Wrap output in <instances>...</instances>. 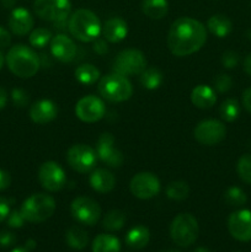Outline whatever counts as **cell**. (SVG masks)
I'll use <instances>...</instances> for the list:
<instances>
[{
	"mask_svg": "<svg viewBox=\"0 0 251 252\" xmlns=\"http://www.w3.org/2000/svg\"><path fill=\"white\" fill-rule=\"evenodd\" d=\"M207 41L206 27L191 17H180L172 22L167 33V46L176 57L198 52Z\"/></svg>",
	"mask_w": 251,
	"mask_h": 252,
	"instance_id": "cell-1",
	"label": "cell"
},
{
	"mask_svg": "<svg viewBox=\"0 0 251 252\" xmlns=\"http://www.w3.org/2000/svg\"><path fill=\"white\" fill-rule=\"evenodd\" d=\"M6 64L14 75L21 79H29L38 71L41 61L30 47L16 44L7 52Z\"/></svg>",
	"mask_w": 251,
	"mask_h": 252,
	"instance_id": "cell-2",
	"label": "cell"
},
{
	"mask_svg": "<svg viewBox=\"0 0 251 252\" xmlns=\"http://www.w3.org/2000/svg\"><path fill=\"white\" fill-rule=\"evenodd\" d=\"M98 17L91 10L79 9L69 17L68 30L74 38L81 42H94L101 33Z\"/></svg>",
	"mask_w": 251,
	"mask_h": 252,
	"instance_id": "cell-3",
	"label": "cell"
},
{
	"mask_svg": "<svg viewBox=\"0 0 251 252\" xmlns=\"http://www.w3.org/2000/svg\"><path fill=\"white\" fill-rule=\"evenodd\" d=\"M97 89L100 95L110 102L127 101L133 94V86L127 76L115 71L102 76L98 81Z\"/></svg>",
	"mask_w": 251,
	"mask_h": 252,
	"instance_id": "cell-4",
	"label": "cell"
},
{
	"mask_svg": "<svg viewBox=\"0 0 251 252\" xmlns=\"http://www.w3.org/2000/svg\"><path fill=\"white\" fill-rule=\"evenodd\" d=\"M56 201L46 193H34L22 203L21 214L29 223H42L53 216Z\"/></svg>",
	"mask_w": 251,
	"mask_h": 252,
	"instance_id": "cell-5",
	"label": "cell"
},
{
	"mask_svg": "<svg viewBox=\"0 0 251 252\" xmlns=\"http://www.w3.org/2000/svg\"><path fill=\"white\" fill-rule=\"evenodd\" d=\"M199 226L197 219L189 213H180L170 225V235L172 241L180 248H188L197 240Z\"/></svg>",
	"mask_w": 251,
	"mask_h": 252,
	"instance_id": "cell-6",
	"label": "cell"
},
{
	"mask_svg": "<svg viewBox=\"0 0 251 252\" xmlns=\"http://www.w3.org/2000/svg\"><path fill=\"white\" fill-rule=\"evenodd\" d=\"M147 69V58L138 49H125L120 52L113 62V71L125 76L140 75Z\"/></svg>",
	"mask_w": 251,
	"mask_h": 252,
	"instance_id": "cell-7",
	"label": "cell"
},
{
	"mask_svg": "<svg viewBox=\"0 0 251 252\" xmlns=\"http://www.w3.org/2000/svg\"><path fill=\"white\" fill-rule=\"evenodd\" d=\"M66 161L74 171L86 174L96 166L97 154L89 145L75 144L66 153Z\"/></svg>",
	"mask_w": 251,
	"mask_h": 252,
	"instance_id": "cell-8",
	"label": "cell"
},
{
	"mask_svg": "<svg viewBox=\"0 0 251 252\" xmlns=\"http://www.w3.org/2000/svg\"><path fill=\"white\" fill-rule=\"evenodd\" d=\"M33 10L37 16L49 22H58L66 20L71 10L69 0H36Z\"/></svg>",
	"mask_w": 251,
	"mask_h": 252,
	"instance_id": "cell-9",
	"label": "cell"
},
{
	"mask_svg": "<svg viewBox=\"0 0 251 252\" xmlns=\"http://www.w3.org/2000/svg\"><path fill=\"white\" fill-rule=\"evenodd\" d=\"M71 217L84 225H95L101 217V208L89 197H78L70 204Z\"/></svg>",
	"mask_w": 251,
	"mask_h": 252,
	"instance_id": "cell-10",
	"label": "cell"
},
{
	"mask_svg": "<svg viewBox=\"0 0 251 252\" xmlns=\"http://www.w3.org/2000/svg\"><path fill=\"white\" fill-rule=\"evenodd\" d=\"M193 135L198 143L211 147L223 142L226 135V128L220 121L206 120L196 126Z\"/></svg>",
	"mask_w": 251,
	"mask_h": 252,
	"instance_id": "cell-11",
	"label": "cell"
},
{
	"mask_svg": "<svg viewBox=\"0 0 251 252\" xmlns=\"http://www.w3.org/2000/svg\"><path fill=\"white\" fill-rule=\"evenodd\" d=\"M160 181L152 172H139L134 175L129 182V189L134 197L139 199H150L160 192Z\"/></svg>",
	"mask_w": 251,
	"mask_h": 252,
	"instance_id": "cell-12",
	"label": "cell"
},
{
	"mask_svg": "<svg viewBox=\"0 0 251 252\" xmlns=\"http://www.w3.org/2000/svg\"><path fill=\"white\" fill-rule=\"evenodd\" d=\"M38 181L47 191L57 192L65 186L66 176L58 162L46 161L38 170Z\"/></svg>",
	"mask_w": 251,
	"mask_h": 252,
	"instance_id": "cell-13",
	"label": "cell"
},
{
	"mask_svg": "<svg viewBox=\"0 0 251 252\" xmlns=\"http://www.w3.org/2000/svg\"><path fill=\"white\" fill-rule=\"evenodd\" d=\"M106 107L100 97L94 95L80 98L75 106V115L80 121L85 123H95L102 120Z\"/></svg>",
	"mask_w": 251,
	"mask_h": 252,
	"instance_id": "cell-14",
	"label": "cell"
},
{
	"mask_svg": "<svg viewBox=\"0 0 251 252\" xmlns=\"http://www.w3.org/2000/svg\"><path fill=\"white\" fill-rule=\"evenodd\" d=\"M96 154L107 166L120 167L123 164V154L115 147V137L111 133H102L97 139Z\"/></svg>",
	"mask_w": 251,
	"mask_h": 252,
	"instance_id": "cell-15",
	"label": "cell"
},
{
	"mask_svg": "<svg viewBox=\"0 0 251 252\" xmlns=\"http://www.w3.org/2000/svg\"><path fill=\"white\" fill-rule=\"evenodd\" d=\"M228 230L238 241H251V211L240 209L231 213L228 219Z\"/></svg>",
	"mask_w": 251,
	"mask_h": 252,
	"instance_id": "cell-16",
	"label": "cell"
},
{
	"mask_svg": "<svg viewBox=\"0 0 251 252\" xmlns=\"http://www.w3.org/2000/svg\"><path fill=\"white\" fill-rule=\"evenodd\" d=\"M51 52L54 58L63 63L74 61L76 56V46L70 37L59 33L51 39Z\"/></svg>",
	"mask_w": 251,
	"mask_h": 252,
	"instance_id": "cell-17",
	"label": "cell"
},
{
	"mask_svg": "<svg viewBox=\"0 0 251 252\" xmlns=\"http://www.w3.org/2000/svg\"><path fill=\"white\" fill-rule=\"evenodd\" d=\"M33 17L31 12L25 7H16L11 11L9 17V29L16 36H25L30 33L33 27Z\"/></svg>",
	"mask_w": 251,
	"mask_h": 252,
	"instance_id": "cell-18",
	"label": "cell"
},
{
	"mask_svg": "<svg viewBox=\"0 0 251 252\" xmlns=\"http://www.w3.org/2000/svg\"><path fill=\"white\" fill-rule=\"evenodd\" d=\"M58 116V107L51 100H39L30 108V117L37 125H47Z\"/></svg>",
	"mask_w": 251,
	"mask_h": 252,
	"instance_id": "cell-19",
	"label": "cell"
},
{
	"mask_svg": "<svg viewBox=\"0 0 251 252\" xmlns=\"http://www.w3.org/2000/svg\"><path fill=\"white\" fill-rule=\"evenodd\" d=\"M101 32L106 41L111 42V43H117V42L123 41L127 36L128 25L121 17H112L105 22Z\"/></svg>",
	"mask_w": 251,
	"mask_h": 252,
	"instance_id": "cell-20",
	"label": "cell"
},
{
	"mask_svg": "<svg viewBox=\"0 0 251 252\" xmlns=\"http://www.w3.org/2000/svg\"><path fill=\"white\" fill-rule=\"evenodd\" d=\"M89 184L94 191L98 193H108L116 186V179L111 171L106 169H96L89 177Z\"/></svg>",
	"mask_w": 251,
	"mask_h": 252,
	"instance_id": "cell-21",
	"label": "cell"
},
{
	"mask_svg": "<svg viewBox=\"0 0 251 252\" xmlns=\"http://www.w3.org/2000/svg\"><path fill=\"white\" fill-rule=\"evenodd\" d=\"M191 102L201 110L212 108L217 102L214 89L208 85H197L191 93Z\"/></svg>",
	"mask_w": 251,
	"mask_h": 252,
	"instance_id": "cell-22",
	"label": "cell"
},
{
	"mask_svg": "<svg viewBox=\"0 0 251 252\" xmlns=\"http://www.w3.org/2000/svg\"><path fill=\"white\" fill-rule=\"evenodd\" d=\"M149 240L150 231L144 225L134 226V228H132L126 234V244L130 249H134V250H140V249L145 248L148 243H149Z\"/></svg>",
	"mask_w": 251,
	"mask_h": 252,
	"instance_id": "cell-23",
	"label": "cell"
},
{
	"mask_svg": "<svg viewBox=\"0 0 251 252\" xmlns=\"http://www.w3.org/2000/svg\"><path fill=\"white\" fill-rule=\"evenodd\" d=\"M207 27H208L209 32L212 34L219 37V38H224L233 30V24H231L230 19L228 16L217 14L209 17L208 21H207Z\"/></svg>",
	"mask_w": 251,
	"mask_h": 252,
	"instance_id": "cell-24",
	"label": "cell"
},
{
	"mask_svg": "<svg viewBox=\"0 0 251 252\" xmlns=\"http://www.w3.org/2000/svg\"><path fill=\"white\" fill-rule=\"evenodd\" d=\"M142 11L150 19L160 20L166 16L169 2L167 0H143Z\"/></svg>",
	"mask_w": 251,
	"mask_h": 252,
	"instance_id": "cell-25",
	"label": "cell"
},
{
	"mask_svg": "<svg viewBox=\"0 0 251 252\" xmlns=\"http://www.w3.org/2000/svg\"><path fill=\"white\" fill-rule=\"evenodd\" d=\"M121 243L116 236L100 234L93 241V252H120Z\"/></svg>",
	"mask_w": 251,
	"mask_h": 252,
	"instance_id": "cell-26",
	"label": "cell"
},
{
	"mask_svg": "<svg viewBox=\"0 0 251 252\" xmlns=\"http://www.w3.org/2000/svg\"><path fill=\"white\" fill-rule=\"evenodd\" d=\"M65 241L69 248L74 249V250H83L89 243L88 233L79 226H71L66 231Z\"/></svg>",
	"mask_w": 251,
	"mask_h": 252,
	"instance_id": "cell-27",
	"label": "cell"
},
{
	"mask_svg": "<svg viewBox=\"0 0 251 252\" xmlns=\"http://www.w3.org/2000/svg\"><path fill=\"white\" fill-rule=\"evenodd\" d=\"M75 79L83 85H93L100 79V70L93 64H83L76 68Z\"/></svg>",
	"mask_w": 251,
	"mask_h": 252,
	"instance_id": "cell-28",
	"label": "cell"
},
{
	"mask_svg": "<svg viewBox=\"0 0 251 252\" xmlns=\"http://www.w3.org/2000/svg\"><path fill=\"white\" fill-rule=\"evenodd\" d=\"M164 81V75L157 68H147L140 74V84L148 90H157Z\"/></svg>",
	"mask_w": 251,
	"mask_h": 252,
	"instance_id": "cell-29",
	"label": "cell"
},
{
	"mask_svg": "<svg viewBox=\"0 0 251 252\" xmlns=\"http://www.w3.org/2000/svg\"><path fill=\"white\" fill-rule=\"evenodd\" d=\"M126 223V214L120 209H112L105 216L102 225L108 231H117L123 228Z\"/></svg>",
	"mask_w": 251,
	"mask_h": 252,
	"instance_id": "cell-30",
	"label": "cell"
},
{
	"mask_svg": "<svg viewBox=\"0 0 251 252\" xmlns=\"http://www.w3.org/2000/svg\"><path fill=\"white\" fill-rule=\"evenodd\" d=\"M220 117L226 122H234L240 115V105L235 98H226L219 108Z\"/></svg>",
	"mask_w": 251,
	"mask_h": 252,
	"instance_id": "cell-31",
	"label": "cell"
},
{
	"mask_svg": "<svg viewBox=\"0 0 251 252\" xmlns=\"http://www.w3.org/2000/svg\"><path fill=\"white\" fill-rule=\"evenodd\" d=\"M189 187L184 181L170 182L166 187V196L172 201H184L188 197Z\"/></svg>",
	"mask_w": 251,
	"mask_h": 252,
	"instance_id": "cell-32",
	"label": "cell"
},
{
	"mask_svg": "<svg viewBox=\"0 0 251 252\" xmlns=\"http://www.w3.org/2000/svg\"><path fill=\"white\" fill-rule=\"evenodd\" d=\"M52 39V32L48 29L44 27H39V29H34L33 31L30 33L29 41L30 44L34 48H43L47 44L51 42Z\"/></svg>",
	"mask_w": 251,
	"mask_h": 252,
	"instance_id": "cell-33",
	"label": "cell"
},
{
	"mask_svg": "<svg viewBox=\"0 0 251 252\" xmlns=\"http://www.w3.org/2000/svg\"><path fill=\"white\" fill-rule=\"evenodd\" d=\"M224 199L231 207H241L248 202L246 193L239 187H229L224 193Z\"/></svg>",
	"mask_w": 251,
	"mask_h": 252,
	"instance_id": "cell-34",
	"label": "cell"
},
{
	"mask_svg": "<svg viewBox=\"0 0 251 252\" xmlns=\"http://www.w3.org/2000/svg\"><path fill=\"white\" fill-rule=\"evenodd\" d=\"M236 171L245 184L251 185V154L241 155L236 164Z\"/></svg>",
	"mask_w": 251,
	"mask_h": 252,
	"instance_id": "cell-35",
	"label": "cell"
},
{
	"mask_svg": "<svg viewBox=\"0 0 251 252\" xmlns=\"http://www.w3.org/2000/svg\"><path fill=\"white\" fill-rule=\"evenodd\" d=\"M213 86L218 93H228L231 89V86H233V79L228 74H218L213 79Z\"/></svg>",
	"mask_w": 251,
	"mask_h": 252,
	"instance_id": "cell-36",
	"label": "cell"
},
{
	"mask_svg": "<svg viewBox=\"0 0 251 252\" xmlns=\"http://www.w3.org/2000/svg\"><path fill=\"white\" fill-rule=\"evenodd\" d=\"M11 98L14 105L19 108L26 107L30 102L29 94L25 90H22V89H14L11 91Z\"/></svg>",
	"mask_w": 251,
	"mask_h": 252,
	"instance_id": "cell-37",
	"label": "cell"
},
{
	"mask_svg": "<svg viewBox=\"0 0 251 252\" xmlns=\"http://www.w3.org/2000/svg\"><path fill=\"white\" fill-rule=\"evenodd\" d=\"M25 218L20 211H11L6 218V223L10 228H21L25 224Z\"/></svg>",
	"mask_w": 251,
	"mask_h": 252,
	"instance_id": "cell-38",
	"label": "cell"
},
{
	"mask_svg": "<svg viewBox=\"0 0 251 252\" xmlns=\"http://www.w3.org/2000/svg\"><path fill=\"white\" fill-rule=\"evenodd\" d=\"M221 63L226 69H233L239 63V54L234 51L224 52L221 56Z\"/></svg>",
	"mask_w": 251,
	"mask_h": 252,
	"instance_id": "cell-39",
	"label": "cell"
},
{
	"mask_svg": "<svg viewBox=\"0 0 251 252\" xmlns=\"http://www.w3.org/2000/svg\"><path fill=\"white\" fill-rule=\"evenodd\" d=\"M16 243V236L14 233L7 230L0 231V248H9Z\"/></svg>",
	"mask_w": 251,
	"mask_h": 252,
	"instance_id": "cell-40",
	"label": "cell"
},
{
	"mask_svg": "<svg viewBox=\"0 0 251 252\" xmlns=\"http://www.w3.org/2000/svg\"><path fill=\"white\" fill-rule=\"evenodd\" d=\"M10 212H11V209H10V201L4 198V197H0V223L6 220Z\"/></svg>",
	"mask_w": 251,
	"mask_h": 252,
	"instance_id": "cell-41",
	"label": "cell"
},
{
	"mask_svg": "<svg viewBox=\"0 0 251 252\" xmlns=\"http://www.w3.org/2000/svg\"><path fill=\"white\" fill-rule=\"evenodd\" d=\"M10 43H11V34L6 29L0 26V48H6L10 46Z\"/></svg>",
	"mask_w": 251,
	"mask_h": 252,
	"instance_id": "cell-42",
	"label": "cell"
},
{
	"mask_svg": "<svg viewBox=\"0 0 251 252\" xmlns=\"http://www.w3.org/2000/svg\"><path fill=\"white\" fill-rule=\"evenodd\" d=\"M11 185V176L5 170H0V191H4Z\"/></svg>",
	"mask_w": 251,
	"mask_h": 252,
	"instance_id": "cell-43",
	"label": "cell"
},
{
	"mask_svg": "<svg viewBox=\"0 0 251 252\" xmlns=\"http://www.w3.org/2000/svg\"><path fill=\"white\" fill-rule=\"evenodd\" d=\"M94 42H95V43H94V51H95L96 53L100 54V56H102V54L107 53V51H108L107 43H106V42L103 41V39L96 38Z\"/></svg>",
	"mask_w": 251,
	"mask_h": 252,
	"instance_id": "cell-44",
	"label": "cell"
},
{
	"mask_svg": "<svg viewBox=\"0 0 251 252\" xmlns=\"http://www.w3.org/2000/svg\"><path fill=\"white\" fill-rule=\"evenodd\" d=\"M243 105L246 111L251 113V88L246 89L243 94Z\"/></svg>",
	"mask_w": 251,
	"mask_h": 252,
	"instance_id": "cell-45",
	"label": "cell"
},
{
	"mask_svg": "<svg viewBox=\"0 0 251 252\" xmlns=\"http://www.w3.org/2000/svg\"><path fill=\"white\" fill-rule=\"evenodd\" d=\"M244 71L251 76V53L248 54L246 58L244 59Z\"/></svg>",
	"mask_w": 251,
	"mask_h": 252,
	"instance_id": "cell-46",
	"label": "cell"
},
{
	"mask_svg": "<svg viewBox=\"0 0 251 252\" xmlns=\"http://www.w3.org/2000/svg\"><path fill=\"white\" fill-rule=\"evenodd\" d=\"M6 102H7L6 91H5L2 88H0V110H2V108L6 106Z\"/></svg>",
	"mask_w": 251,
	"mask_h": 252,
	"instance_id": "cell-47",
	"label": "cell"
},
{
	"mask_svg": "<svg viewBox=\"0 0 251 252\" xmlns=\"http://www.w3.org/2000/svg\"><path fill=\"white\" fill-rule=\"evenodd\" d=\"M25 248H26L29 251L33 250V249L36 248V241H34L33 239H29V240L26 241V244H25Z\"/></svg>",
	"mask_w": 251,
	"mask_h": 252,
	"instance_id": "cell-48",
	"label": "cell"
},
{
	"mask_svg": "<svg viewBox=\"0 0 251 252\" xmlns=\"http://www.w3.org/2000/svg\"><path fill=\"white\" fill-rule=\"evenodd\" d=\"M192 252H211V251H209L207 248H197V249H194Z\"/></svg>",
	"mask_w": 251,
	"mask_h": 252,
	"instance_id": "cell-49",
	"label": "cell"
},
{
	"mask_svg": "<svg viewBox=\"0 0 251 252\" xmlns=\"http://www.w3.org/2000/svg\"><path fill=\"white\" fill-rule=\"evenodd\" d=\"M11 252H30V251L27 250L26 248H16V249H14Z\"/></svg>",
	"mask_w": 251,
	"mask_h": 252,
	"instance_id": "cell-50",
	"label": "cell"
},
{
	"mask_svg": "<svg viewBox=\"0 0 251 252\" xmlns=\"http://www.w3.org/2000/svg\"><path fill=\"white\" fill-rule=\"evenodd\" d=\"M4 62H5V58H4V54L0 52V70H1L2 65H4Z\"/></svg>",
	"mask_w": 251,
	"mask_h": 252,
	"instance_id": "cell-51",
	"label": "cell"
},
{
	"mask_svg": "<svg viewBox=\"0 0 251 252\" xmlns=\"http://www.w3.org/2000/svg\"><path fill=\"white\" fill-rule=\"evenodd\" d=\"M246 36H248V38H250V39H251V29L249 30L248 32H246Z\"/></svg>",
	"mask_w": 251,
	"mask_h": 252,
	"instance_id": "cell-52",
	"label": "cell"
},
{
	"mask_svg": "<svg viewBox=\"0 0 251 252\" xmlns=\"http://www.w3.org/2000/svg\"><path fill=\"white\" fill-rule=\"evenodd\" d=\"M160 252H180V251H177V250H162Z\"/></svg>",
	"mask_w": 251,
	"mask_h": 252,
	"instance_id": "cell-53",
	"label": "cell"
}]
</instances>
